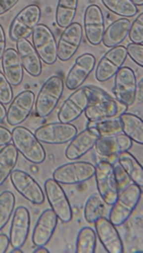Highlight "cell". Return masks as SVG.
I'll return each mask as SVG.
<instances>
[{"label":"cell","instance_id":"19","mask_svg":"<svg viewBox=\"0 0 143 253\" xmlns=\"http://www.w3.org/2000/svg\"><path fill=\"white\" fill-rule=\"evenodd\" d=\"M85 35L89 43L98 46L105 33V18L99 6L91 4L87 7L84 17Z\"/></svg>","mask_w":143,"mask_h":253},{"label":"cell","instance_id":"13","mask_svg":"<svg viewBox=\"0 0 143 253\" xmlns=\"http://www.w3.org/2000/svg\"><path fill=\"white\" fill-rule=\"evenodd\" d=\"M90 102V92L88 86L79 87L69 95L61 105L57 117L59 122L72 123L83 115Z\"/></svg>","mask_w":143,"mask_h":253},{"label":"cell","instance_id":"39","mask_svg":"<svg viewBox=\"0 0 143 253\" xmlns=\"http://www.w3.org/2000/svg\"><path fill=\"white\" fill-rule=\"evenodd\" d=\"M114 168H115V175H116L117 183L119 186V191H122V189H124L130 183H132V181L128 176V174L124 171L123 168L119 165L118 162L114 165Z\"/></svg>","mask_w":143,"mask_h":253},{"label":"cell","instance_id":"10","mask_svg":"<svg viewBox=\"0 0 143 253\" xmlns=\"http://www.w3.org/2000/svg\"><path fill=\"white\" fill-rule=\"evenodd\" d=\"M33 46L41 60L47 65H53L57 61V41L52 31L43 24L36 26L32 33Z\"/></svg>","mask_w":143,"mask_h":253},{"label":"cell","instance_id":"22","mask_svg":"<svg viewBox=\"0 0 143 253\" xmlns=\"http://www.w3.org/2000/svg\"><path fill=\"white\" fill-rule=\"evenodd\" d=\"M95 233L98 239L109 253H122L124 251V246L122 239L115 226L109 219L101 217L95 223Z\"/></svg>","mask_w":143,"mask_h":253},{"label":"cell","instance_id":"14","mask_svg":"<svg viewBox=\"0 0 143 253\" xmlns=\"http://www.w3.org/2000/svg\"><path fill=\"white\" fill-rule=\"evenodd\" d=\"M10 180L16 192L34 205L45 202V193L40 184L26 171L15 169L10 174Z\"/></svg>","mask_w":143,"mask_h":253},{"label":"cell","instance_id":"35","mask_svg":"<svg viewBox=\"0 0 143 253\" xmlns=\"http://www.w3.org/2000/svg\"><path fill=\"white\" fill-rule=\"evenodd\" d=\"M87 126H92V128H95L100 137H105V136H115L117 134L122 133V126L119 119L117 120H101V121H96L93 122L90 121Z\"/></svg>","mask_w":143,"mask_h":253},{"label":"cell","instance_id":"28","mask_svg":"<svg viewBox=\"0 0 143 253\" xmlns=\"http://www.w3.org/2000/svg\"><path fill=\"white\" fill-rule=\"evenodd\" d=\"M117 162L128 174L133 183L140 187L143 186V168L134 155L128 151L121 152L117 157Z\"/></svg>","mask_w":143,"mask_h":253},{"label":"cell","instance_id":"43","mask_svg":"<svg viewBox=\"0 0 143 253\" xmlns=\"http://www.w3.org/2000/svg\"><path fill=\"white\" fill-rule=\"evenodd\" d=\"M6 47V38L3 27L0 25V60H1Z\"/></svg>","mask_w":143,"mask_h":253},{"label":"cell","instance_id":"46","mask_svg":"<svg viewBox=\"0 0 143 253\" xmlns=\"http://www.w3.org/2000/svg\"><path fill=\"white\" fill-rule=\"evenodd\" d=\"M34 253H49V250L45 246H39L34 250Z\"/></svg>","mask_w":143,"mask_h":253},{"label":"cell","instance_id":"1","mask_svg":"<svg viewBox=\"0 0 143 253\" xmlns=\"http://www.w3.org/2000/svg\"><path fill=\"white\" fill-rule=\"evenodd\" d=\"M90 102L85 111L89 121L96 122L115 118L127 111V107L96 86H88Z\"/></svg>","mask_w":143,"mask_h":253},{"label":"cell","instance_id":"26","mask_svg":"<svg viewBox=\"0 0 143 253\" xmlns=\"http://www.w3.org/2000/svg\"><path fill=\"white\" fill-rule=\"evenodd\" d=\"M122 132L137 144H143V122L134 114L123 113L119 117Z\"/></svg>","mask_w":143,"mask_h":253},{"label":"cell","instance_id":"30","mask_svg":"<svg viewBox=\"0 0 143 253\" xmlns=\"http://www.w3.org/2000/svg\"><path fill=\"white\" fill-rule=\"evenodd\" d=\"M95 148L98 156L113 164L115 161H117V157L120 154L115 136L99 137L95 144Z\"/></svg>","mask_w":143,"mask_h":253},{"label":"cell","instance_id":"9","mask_svg":"<svg viewBox=\"0 0 143 253\" xmlns=\"http://www.w3.org/2000/svg\"><path fill=\"white\" fill-rule=\"evenodd\" d=\"M78 133L77 128L71 123H49L39 126L35 136L41 143L61 145L70 142Z\"/></svg>","mask_w":143,"mask_h":253},{"label":"cell","instance_id":"27","mask_svg":"<svg viewBox=\"0 0 143 253\" xmlns=\"http://www.w3.org/2000/svg\"><path fill=\"white\" fill-rule=\"evenodd\" d=\"M18 160V151L13 143L3 146L0 150V185H2L14 170Z\"/></svg>","mask_w":143,"mask_h":253},{"label":"cell","instance_id":"21","mask_svg":"<svg viewBox=\"0 0 143 253\" xmlns=\"http://www.w3.org/2000/svg\"><path fill=\"white\" fill-rule=\"evenodd\" d=\"M58 217L52 209H47L40 215L33 231L32 241L36 247L45 246L54 235Z\"/></svg>","mask_w":143,"mask_h":253},{"label":"cell","instance_id":"2","mask_svg":"<svg viewBox=\"0 0 143 253\" xmlns=\"http://www.w3.org/2000/svg\"><path fill=\"white\" fill-rule=\"evenodd\" d=\"M142 196V187L135 183H130L120 191L117 200L112 205L109 213V221L114 226L123 225L133 214Z\"/></svg>","mask_w":143,"mask_h":253},{"label":"cell","instance_id":"41","mask_svg":"<svg viewBox=\"0 0 143 253\" xmlns=\"http://www.w3.org/2000/svg\"><path fill=\"white\" fill-rule=\"evenodd\" d=\"M12 142L11 132L3 126H0V147H3Z\"/></svg>","mask_w":143,"mask_h":253},{"label":"cell","instance_id":"24","mask_svg":"<svg viewBox=\"0 0 143 253\" xmlns=\"http://www.w3.org/2000/svg\"><path fill=\"white\" fill-rule=\"evenodd\" d=\"M3 74L12 86H17L24 79V67L18 53L13 48L5 49L1 58Z\"/></svg>","mask_w":143,"mask_h":253},{"label":"cell","instance_id":"33","mask_svg":"<svg viewBox=\"0 0 143 253\" xmlns=\"http://www.w3.org/2000/svg\"><path fill=\"white\" fill-rule=\"evenodd\" d=\"M100 1L106 8L119 16L127 18L135 16L139 12L138 6L131 0H100Z\"/></svg>","mask_w":143,"mask_h":253},{"label":"cell","instance_id":"37","mask_svg":"<svg viewBox=\"0 0 143 253\" xmlns=\"http://www.w3.org/2000/svg\"><path fill=\"white\" fill-rule=\"evenodd\" d=\"M12 85L8 82L4 74L0 71V102L7 105L13 98Z\"/></svg>","mask_w":143,"mask_h":253},{"label":"cell","instance_id":"6","mask_svg":"<svg viewBox=\"0 0 143 253\" xmlns=\"http://www.w3.org/2000/svg\"><path fill=\"white\" fill-rule=\"evenodd\" d=\"M95 166L87 161H75L57 167L53 171V179L60 184L83 183L95 176Z\"/></svg>","mask_w":143,"mask_h":253},{"label":"cell","instance_id":"38","mask_svg":"<svg viewBox=\"0 0 143 253\" xmlns=\"http://www.w3.org/2000/svg\"><path fill=\"white\" fill-rule=\"evenodd\" d=\"M127 56H129L137 65L143 67V45L130 43L127 48Z\"/></svg>","mask_w":143,"mask_h":253},{"label":"cell","instance_id":"32","mask_svg":"<svg viewBox=\"0 0 143 253\" xmlns=\"http://www.w3.org/2000/svg\"><path fill=\"white\" fill-rule=\"evenodd\" d=\"M96 248V233L91 227L80 229L76 238V253H94Z\"/></svg>","mask_w":143,"mask_h":253},{"label":"cell","instance_id":"47","mask_svg":"<svg viewBox=\"0 0 143 253\" xmlns=\"http://www.w3.org/2000/svg\"><path fill=\"white\" fill-rule=\"evenodd\" d=\"M142 80L139 82V84L137 85V90L136 92H138V99H140V101H142Z\"/></svg>","mask_w":143,"mask_h":253},{"label":"cell","instance_id":"3","mask_svg":"<svg viewBox=\"0 0 143 253\" xmlns=\"http://www.w3.org/2000/svg\"><path fill=\"white\" fill-rule=\"evenodd\" d=\"M12 143L25 159L33 164H42L46 159V151L35 134L23 126H15L11 132Z\"/></svg>","mask_w":143,"mask_h":253},{"label":"cell","instance_id":"8","mask_svg":"<svg viewBox=\"0 0 143 253\" xmlns=\"http://www.w3.org/2000/svg\"><path fill=\"white\" fill-rule=\"evenodd\" d=\"M45 196L58 219L62 223H69L73 218L72 208L63 187L53 178H48L44 183Z\"/></svg>","mask_w":143,"mask_h":253},{"label":"cell","instance_id":"5","mask_svg":"<svg viewBox=\"0 0 143 253\" xmlns=\"http://www.w3.org/2000/svg\"><path fill=\"white\" fill-rule=\"evenodd\" d=\"M95 177L99 197L107 205L112 206L120 193L114 164L106 159L99 160L95 165Z\"/></svg>","mask_w":143,"mask_h":253},{"label":"cell","instance_id":"4","mask_svg":"<svg viewBox=\"0 0 143 253\" xmlns=\"http://www.w3.org/2000/svg\"><path fill=\"white\" fill-rule=\"evenodd\" d=\"M64 86V80L58 75L51 76L44 82L35 100L37 117L46 118L54 112L63 94Z\"/></svg>","mask_w":143,"mask_h":253},{"label":"cell","instance_id":"20","mask_svg":"<svg viewBox=\"0 0 143 253\" xmlns=\"http://www.w3.org/2000/svg\"><path fill=\"white\" fill-rule=\"evenodd\" d=\"M98 132L92 126H87V129L77 133L76 136L70 141L65 150V156L69 160H77L85 156L91 151L99 138Z\"/></svg>","mask_w":143,"mask_h":253},{"label":"cell","instance_id":"36","mask_svg":"<svg viewBox=\"0 0 143 253\" xmlns=\"http://www.w3.org/2000/svg\"><path fill=\"white\" fill-rule=\"evenodd\" d=\"M128 36L131 43L143 44V13L142 12H140V14L131 24Z\"/></svg>","mask_w":143,"mask_h":253},{"label":"cell","instance_id":"25","mask_svg":"<svg viewBox=\"0 0 143 253\" xmlns=\"http://www.w3.org/2000/svg\"><path fill=\"white\" fill-rule=\"evenodd\" d=\"M130 27V20L126 17H122L115 20L114 23L109 25L107 30H105L101 43L107 48L119 46L128 37Z\"/></svg>","mask_w":143,"mask_h":253},{"label":"cell","instance_id":"44","mask_svg":"<svg viewBox=\"0 0 143 253\" xmlns=\"http://www.w3.org/2000/svg\"><path fill=\"white\" fill-rule=\"evenodd\" d=\"M8 246H9V237L6 234L1 233L0 234V253L6 252Z\"/></svg>","mask_w":143,"mask_h":253},{"label":"cell","instance_id":"18","mask_svg":"<svg viewBox=\"0 0 143 253\" xmlns=\"http://www.w3.org/2000/svg\"><path fill=\"white\" fill-rule=\"evenodd\" d=\"M31 227V216L29 210L19 206L13 211L9 231V243L12 248L22 249L28 239Z\"/></svg>","mask_w":143,"mask_h":253},{"label":"cell","instance_id":"7","mask_svg":"<svg viewBox=\"0 0 143 253\" xmlns=\"http://www.w3.org/2000/svg\"><path fill=\"white\" fill-rule=\"evenodd\" d=\"M41 18V8L36 4H30L20 10L8 29L9 39L16 42L20 39H28L37 25H39Z\"/></svg>","mask_w":143,"mask_h":253},{"label":"cell","instance_id":"31","mask_svg":"<svg viewBox=\"0 0 143 253\" xmlns=\"http://www.w3.org/2000/svg\"><path fill=\"white\" fill-rule=\"evenodd\" d=\"M106 211V203L99 195H92L86 202L84 215L85 219L90 224H95L99 218L104 216Z\"/></svg>","mask_w":143,"mask_h":253},{"label":"cell","instance_id":"29","mask_svg":"<svg viewBox=\"0 0 143 253\" xmlns=\"http://www.w3.org/2000/svg\"><path fill=\"white\" fill-rule=\"evenodd\" d=\"M78 0H58L55 13L56 24L60 28H67L71 25L76 15Z\"/></svg>","mask_w":143,"mask_h":253},{"label":"cell","instance_id":"12","mask_svg":"<svg viewBox=\"0 0 143 253\" xmlns=\"http://www.w3.org/2000/svg\"><path fill=\"white\" fill-rule=\"evenodd\" d=\"M127 59V51L124 46L111 48L98 61L95 76L98 82H106L112 79L118 70L123 66Z\"/></svg>","mask_w":143,"mask_h":253},{"label":"cell","instance_id":"48","mask_svg":"<svg viewBox=\"0 0 143 253\" xmlns=\"http://www.w3.org/2000/svg\"><path fill=\"white\" fill-rule=\"evenodd\" d=\"M131 1H132L136 6H142V5H143V0H131Z\"/></svg>","mask_w":143,"mask_h":253},{"label":"cell","instance_id":"23","mask_svg":"<svg viewBox=\"0 0 143 253\" xmlns=\"http://www.w3.org/2000/svg\"><path fill=\"white\" fill-rule=\"evenodd\" d=\"M16 49L24 70L33 77H39L43 70L42 60L33 44L28 39H20L16 42Z\"/></svg>","mask_w":143,"mask_h":253},{"label":"cell","instance_id":"42","mask_svg":"<svg viewBox=\"0 0 143 253\" xmlns=\"http://www.w3.org/2000/svg\"><path fill=\"white\" fill-rule=\"evenodd\" d=\"M19 0H0V16L14 7Z\"/></svg>","mask_w":143,"mask_h":253},{"label":"cell","instance_id":"40","mask_svg":"<svg viewBox=\"0 0 143 253\" xmlns=\"http://www.w3.org/2000/svg\"><path fill=\"white\" fill-rule=\"evenodd\" d=\"M115 138H116V142L119 147L120 153L124 152V151H128L132 147V140L128 136H126L124 133L123 134L120 133V134L115 135Z\"/></svg>","mask_w":143,"mask_h":253},{"label":"cell","instance_id":"16","mask_svg":"<svg viewBox=\"0 0 143 253\" xmlns=\"http://www.w3.org/2000/svg\"><path fill=\"white\" fill-rule=\"evenodd\" d=\"M36 96L33 91L25 90L12 98L6 111V121L12 126H19L31 115L35 105Z\"/></svg>","mask_w":143,"mask_h":253},{"label":"cell","instance_id":"15","mask_svg":"<svg viewBox=\"0 0 143 253\" xmlns=\"http://www.w3.org/2000/svg\"><path fill=\"white\" fill-rule=\"evenodd\" d=\"M83 37L84 31L79 23H72L65 28L57 44V58L62 62L70 60L79 49Z\"/></svg>","mask_w":143,"mask_h":253},{"label":"cell","instance_id":"34","mask_svg":"<svg viewBox=\"0 0 143 253\" xmlns=\"http://www.w3.org/2000/svg\"><path fill=\"white\" fill-rule=\"evenodd\" d=\"M15 207V197L9 191L0 194V231L8 223Z\"/></svg>","mask_w":143,"mask_h":253},{"label":"cell","instance_id":"49","mask_svg":"<svg viewBox=\"0 0 143 253\" xmlns=\"http://www.w3.org/2000/svg\"><path fill=\"white\" fill-rule=\"evenodd\" d=\"M9 252L10 253H23V251L20 248H12V250L9 251Z\"/></svg>","mask_w":143,"mask_h":253},{"label":"cell","instance_id":"45","mask_svg":"<svg viewBox=\"0 0 143 253\" xmlns=\"http://www.w3.org/2000/svg\"><path fill=\"white\" fill-rule=\"evenodd\" d=\"M6 118V109L4 104L0 102V121H3Z\"/></svg>","mask_w":143,"mask_h":253},{"label":"cell","instance_id":"11","mask_svg":"<svg viewBox=\"0 0 143 253\" xmlns=\"http://www.w3.org/2000/svg\"><path fill=\"white\" fill-rule=\"evenodd\" d=\"M114 77L113 92L115 98L127 108L131 107L137 96V80L134 71L130 67L122 66Z\"/></svg>","mask_w":143,"mask_h":253},{"label":"cell","instance_id":"17","mask_svg":"<svg viewBox=\"0 0 143 253\" xmlns=\"http://www.w3.org/2000/svg\"><path fill=\"white\" fill-rule=\"evenodd\" d=\"M95 66V57L86 53L76 58L73 66L67 73L64 85L69 90H75L83 85Z\"/></svg>","mask_w":143,"mask_h":253}]
</instances>
